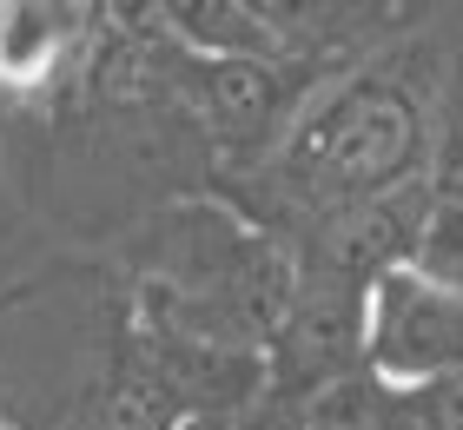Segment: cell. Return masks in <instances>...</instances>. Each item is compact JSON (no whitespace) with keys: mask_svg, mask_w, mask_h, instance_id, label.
<instances>
[{"mask_svg":"<svg viewBox=\"0 0 463 430\" xmlns=\"http://www.w3.org/2000/svg\"><path fill=\"white\" fill-rule=\"evenodd\" d=\"M245 7L265 20V33L279 40L285 53L318 47L325 33H338L345 20H351V0H245Z\"/></svg>","mask_w":463,"mask_h":430,"instance_id":"cell-8","label":"cell"},{"mask_svg":"<svg viewBox=\"0 0 463 430\" xmlns=\"http://www.w3.org/2000/svg\"><path fill=\"white\" fill-rule=\"evenodd\" d=\"M139 325L265 351L298 298V245L213 199L165 205L133 245Z\"/></svg>","mask_w":463,"mask_h":430,"instance_id":"cell-1","label":"cell"},{"mask_svg":"<svg viewBox=\"0 0 463 430\" xmlns=\"http://www.w3.org/2000/svg\"><path fill=\"white\" fill-rule=\"evenodd\" d=\"M199 411L179 391V377L153 358V344L139 331L126 338V351L113 358L107 384H99V430H185Z\"/></svg>","mask_w":463,"mask_h":430,"instance_id":"cell-5","label":"cell"},{"mask_svg":"<svg viewBox=\"0 0 463 430\" xmlns=\"http://www.w3.org/2000/svg\"><path fill=\"white\" fill-rule=\"evenodd\" d=\"M185 86H193L213 139L232 153H271L291 126V80L285 60H193L185 53Z\"/></svg>","mask_w":463,"mask_h":430,"instance_id":"cell-4","label":"cell"},{"mask_svg":"<svg viewBox=\"0 0 463 430\" xmlns=\"http://www.w3.org/2000/svg\"><path fill=\"white\" fill-rule=\"evenodd\" d=\"M185 430H232V424H219V417H193Z\"/></svg>","mask_w":463,"mask_h":430,"instance_id":"cell-9","label":"cell"},{"mask_svg":"<svg viewBox=\"0 0 463 430\" xmlns=\"http://www.w3.org/2000/svg\"><path fill=\"white\" fill-rule=\"evenodd\" d=\"M159 20L193 60H291L245 0H159Z\"/></svg>","mask_w":463,"mask_h":430,"instance_id":"cell-7","label":"cell"},{"mask_svg":"<svg viewBox=\"0 0 463 430\" xmlns=\"http://www.w3.org/2000/svg\"><path fill=\"white\" fill-rule=\"evenodd\" d=\"M430 159H437L430 100L397 67H357L298 100L291 126L265 153V179L311 225L325 212L430 179Z\"/></svg>","mask_w":463,"mask_h":430,"instance_id":"cell-2","label":"cell"},{"mask_svg":"<svg viewBox=\"0 0 463 430\" xmlns=\"http://www.w3.org/2000/svg\"><path fill=\"white\" fill-rule=\"evenodd\" d=\"M364 371L384 391L463 371V285L437 278L430 265H391L364 291Z\"/></svg>","mask_w":463,"mask_h":430,"instance_id":"cell-3","label":"cell"},{"mask_svg":"<svg viewBox=\"0 0 463 430\" xmlns=\"http://www.w3.org/2000/svg\"><path fill=\"white\" fill-rule=\"evenodd\" d=\"M73 53V0H0V86L33 93Z\"/></svg>","mask_w":463,"mask_h":430,"instance_id":"cell-6","label":"cell"}]
</instances>
